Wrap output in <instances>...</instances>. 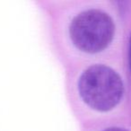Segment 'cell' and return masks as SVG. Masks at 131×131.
Returning a JSON list of instances; mask_svg holds the SVG:
<instances>
[{
	"instance_id": "cell-1",
	"label": "cell",
	"mask_w": 131,
	"mask_h": 131,
	"mask_svg": "<svg viewBox=\"0 0 131 131\" xmlns=\"http://www.w3.org/2000/svg\"><path fill=\"white\" fill-rule=\"evenodd\" d=\"M78 90L83 101L99 111H108L116 107L124 93L121 77L112 68L93 65L81 75Z\"/></svg>"
},
{
	"instance_id": "cell-2",
	"label": "cell",
	"mask_w": 131,
	"mask_h": 131,
	"mask_svg": "<svg viewBox=\"0 0 131 131\" xmlns=\"http://www.w3.org/2000/svg\"><path fill=\"white\" fill-rule=\"evenodd\" d=\"M112 18L103 11L90 9L75 17L69 27L71 40L80 50L97 53L110 45L114 36Z\"/></svg>"
},
{
	"instance_id": "cell-3",
	"label": "cell",
	"mask_w": 131,
	"mask_h": 131,
	"mask_svg": "<svg viewBox=\"0 0 131 131\" xmlns=\"http://www.w3.org/2000/svg\"><path fill=\"white\" fill-rule=\"evenodd\" d=\"M128 64H129V68L131 71V34L129 37V41H128Z\"/></svg>"
},
{
	"instance_id": "cell-4",
	"label": "cell",
	"mask_w": 131,
	"mask_h": 131,
	"mask_svg": "<svg viewBox=\"0 0 131 131\" xmlns=\"http://www.w3.org/2000/svg\"><path fill=\"white\" fill-rule=\"evenodd\" d=\"M103 131H128V130L124 128H120V127H110V128H107Z\"/></svg>"
}]
</instances>
